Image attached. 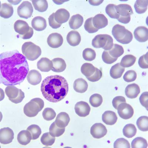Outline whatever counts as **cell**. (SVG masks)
<instances>
[{
    "label": "cell",
    "mask_w": 148,
    "mask_h": 148,
    "mask_svg": "<svg viewBox=\"0 0 148 148\" xmlns=\"http://www.w3.org/2000/svg\"><path fill=\"white\" fill-rule=\"evenodd\" d=\"M29 72L25 57L17 50L7 51L0 55V83L5 86L20 84Z\"/></svg>",
    "instance_id": "1"
},
{
    "label": "cell",
    "mask_w": 148,
    "mask_h": 148,
    "mask_svg": "<svg viewBox=\"0 0 148 148\" xmlns=\"http://www.w3.org/2000/svg\"><path fill=\"white\" fill-rule=\"evenodd\" d=\"M42 95L46 100L57 103L64 99L68 93L69 84L63 77L53 75L43 80L41 86Z\"/></svg>",
    "instance_id": "2"
},
{
    "label": "cell",
    "mask_w": 148,
    "mask_h": 148,
    "mask_svg": "<svg viewBox=\"0 0 148 148\" xmlns=\"http://www.w3.org/2000/svg\"><path fill=\"white\" fill-rule=\"evenodd\" d=\"M112 34L116 40L121 44H129L133 40L132 32L121 25L117 24L114 26Z\"/></svg>",
    "instance_id": "3"
},
{
    "label": "cell",
    "mask_w": 148,
    "mask_h": 148,
    "mask_svg": "<svg viewBox=\"0 0 148 148\" xmlns=\"http://www.w3.org/2000/svg\"><path fill=\"white\" fill-rule=\"evenodd\" d=\"M44 106L43 100L39 98L32 99L25 106L23 112L27 117H32L37 115Z\"/></svg>",
    "instance_id": "4"
},
{
    "label": "cell",
    "mask_w": 148,
    "mask_h": 148,
    "mask_svg": "<svg viewBox=\"0 0 148 148\" xmlns=\"http://www.w3.org/2000/svg\"><path fill=\"white\" fill-rule=\"evenodd\" d=\"M22 53L26 59L30 61L36 60L42 53L39 46L32 42H26L22 46Z\"/></svg>",
    "instance_id": "5"
},
{
    "label": "cell",
    "mask_w": 148,
    "mask_h": 148,
    "mask_svg": "<svg viewBox=\"0 0 148 148\" xmlns=\"http://www.w3.org/2000/svg\"><path fill=\"white\" fill-rule=\"evenodd\" d=\"M92 45L96 48H103L105 51H109L113 46V40L112 36L107 34H100L94 38Z\"/></svg>",
    "instance_id": "6"
},
{
    "label": "cell",
    "mask_w": 148,
    "mask_h": 148,
    "mask_svg": "<svg viewBox=\"0 0 148 148\" xmlns=\"http://www.w3.org/2000/svg\"><path fill=\"white\" fill-rule=\"evenodd\" d=\"M34 12L33 6L31 3L25 1L22 2L17 9L18 16L21 18L27 19L31 17Z\"/></svg>",
    "instance_id": "7"
},
{
    "label": "cell",
    "mask_w": 148,
    "mask_h": 148,
    "mask_svg": "<svg viewBox=\"0 0 148 148\" xmlns=\"http://www.w3.org/2000/svg\"><path fill=\"white\" fill-rule=\"evenodd\" d=\"M117 109L119 116L123 119H129L131 118L134 114V110L133 108L126 103L120 104Z\"/></svg>",
    "instance_id": "8"
},
{
    "label": "cell",
    "mask_w": 148,
    "mask_h": 148,
    "mask_svg": "<svg viewBox=\"0 0 148 148\" xmlns=\"http://www.w3.org/2000/svg\"><path fill=\"white\" fill-rule=\"evenodd\" d=\"M107 129L105 125L101 123H96L92 125L90 129V133L95 138L100 139L106 135Z\"/></svg>",
    "instance_id": "9"
},
{
    "label": "cell",
    "mask_w": 148,
    "mask_h": 148,
    "mask_svg": "<svg viewBox=\"0 0 148 148\" xmlns=\"http://www.w3.org/2000/svg\"><path fill=\"white\" fill-rule=\"evenodd\" d=\"M14 133L12 130L9 127L0 130V142L3 145L11 143L14 138Z\"/></svg>",
    "instance_id": "10"
},
{
    "label": "cell",
    "mask_w": 148,
    "mask_h": 148,
    "mask_svg": "<svg viewBox=\"0 0 148 148\" xmlns=\"http://www.w3.org/2000/svg\"><path fill=\"white\" fill-rule=\"evenodd\" d=\"M63 39L60 34L57 33L50 34L47 39L48 45L52 48H58L63 44Z\"/></svg>",
    "instance_id": "11"
},
{
    "label": "cell",
    "mask_w": 148,
    "mask_h": 148,
    "mask_svg": "<svg viewBox=\"0 0 148 148\" xmlns=\"http://www.w3.org/2000/svg\"><path fill=\"white\" fill-rule=\"evenodd\" d=\"M75 109L78 116L81 117H85L89 115L91 108L88 103L85 101H80L75 104Z\"/></svg>",
    "instance_id": "12"
},
{
    "label": "cell",
    "mask_w": 148,
    "mask_h": 148,
    "mask_svg": "<svg viewBox=\"0 0 148 148\" xmlns=\"http://www.w3.org/2000/svg\"><path fill=\"white\" fill-rule=\"evenodd\" d=\"M14 28L16 32L21 36H23L27 34L31 30L32 27H29L25 21L18 20L14 23Z\"/></svg>",
    "instance_id": "13"
},
{
    "label": "cell",
    "mask_w": 148,
    "mask_h": 148,
    "mask_svg": "<svg viewBox=\"0 0 148 148\" xmlns=\"http://www.w3.org/2000/svg\"><path fill=\"white\" fill-rule=\"evenodd\" d=\"M134 37L140 42H145L148 40V29L145 26H139L135 30Z\"/></svg>",
    "instance_id": "14"
},
{
    "label": "cell",
    "mask_w": 148,
    "mask_h": 148,
    "mask_svg": "<svg viewBox=\"0 0 148 148\" xmlns=\"http://www.w3.org/2000/svg\"><path fill=\"white\" fill-rule=\"evenodd\" d=\"M70 17L69 12L64 9H60L57 10L54 14V18L58 23L62 24L68 21Z\"/></svg>",
    "instance_id": "15"
},
{
    "label": "cell",
    "mask_w": 148,
    "mask_h": 148,
    "mask_svg": "<svg viewBox=\"0 0 148 148\" xmlns=\"http://www.w3.org/2000/svg\"><path fill=\"white\" fill-rule=\"evenodd\" d=\"M5 92L9 100L12 102L24 92L14 86H8L5 88Z\"/></svg>",
    "instance_id": "16"
},
{
    "label": "cell",
    "mask_w": 148,
    "mask_h": 148,
    "mask_svg": "<svg viewBox=\"0 0 148 148\" xmlns=\"http://www.w3.org/2000/svg\"><path fill=\"white\" fill-rule=\"evenodd\" d=\"M92 24L95 27L101 29L106 27L108 24V18L102 14H99L92 18Z\"/></svg>",
    "instance_id": "17"
},
{
    "label": "cell",
    "mask_w": 148,
    "mask_h": 148,
    "mask_svg": "<svg viewBox=\"0 0 148 148\" xmlns=\"http://www.w3.org/2000/svg\"><path fill=\"white\" fill-rule=\"evenodd\" d=\"M115 8L120 16L129 17L133 14V9L131 6L128 4H121L116 5Z\"/></svg>",
    "instance_id": "18"
},
{
    "label": "cell",
    "mask_w": 148,
    "mask_h": 148,
    "mask_svg": "<svg viewBox=\"0 0 148 148\" xmlns=\"http://www.w3.org/2000/svg\"><path fill=\"white\" fill-rule=\"evenodd\" d=\"M125 94L129 98H136L140 92L139 86L135 83L129 84L125 88Z\"/></svg>",
    "instance_id": "19"
},
{
    "label": "cell",
    "mask_w": 148,
    "mask_h": 148,
    "mask_svg": "<svg viewBox=\"0 0 148 148\" xmlns=\"http://www.w3.org/2000/svg\"><path fill=\"white\" fill-rule=\"evenodd\" d=\"M27 79L28 82L32 85L35 86L39 84L41 82V75L39 71L36 70H31L27 74Z\"/></svg>",
    "instance_id": "20"
},
{
    "label": "cell",
    "mask_w": 148,
    "mask_h": 148,
    "mask_svg": "<svg viewBox=\"0 0 148 148\" xmlns=\"http://www.w3.org/2000/svg\"><path fill=\"white\" fill-rule=\"evenodd\" d=\"M32 26L33 28L36 31H42L44 30L47 27L46 19L41 16H36L32 21Z\"/></svg>",
    "instance_id": "21"
},
{
    "label": "cell",
    "mask_w": 148,
    "mask_h": 148,
    "mask_svg": "<svg viewBox=\"0 0 148 148\" xmlns=\"http://www.w3.org/2000/svg\"><path fill=\"white\" fill-rule=\"evenodd\" d=\"M66 39L67 42L70 45L76 46L80 44L81 37L77 31L72 30L67 34Z\"/></svg>",
    "instance_id": "22"
},
{
    "label": "cell",
    "mask_w": 148,
    "mask_h": 148,
    "mask_svg": "<svg viewBox=\"0 0 148 148\" xmlns=\"http://www.w3.org/2000/svg\"><path fill=\"white\" fill-rule=\"evenodd\" d=\"M102 119L104 123L108 125H113L117 120V117L114 112L107 111L104 112L102 116Z\"/></svg>",
    "instance_id": "23"
},
{
    "label": "cell",
    "mask_w": 148,
    "mask_h": 148,
    "mask_svg": "<svg viewBox=\"0 0 148 148\" xmlns=\"http://www.w3.org/2000/svg\"><path fill=\"white\" fill-rule=\"evenodd\" d=\"M37 67L42 72H49L52 69L53 63L49 59L42 58L37 63Z\"/></svg>",
    "instance_id": "24"
},
{
    "label": "cell",
    "mask_w": 148,
    "mask_h": 148,
    "mask_svg": "<svg viewBox=\"0 0 148 148\" xmlns=\"http://www.w3.org/2000/svg\"><path fill=\"white\" fill-rule=\"evenodd\" d=\"M70 118L68 114L66 112H61L58 115L55 122L58 127L65 128L68 125Z\"/></svg>",
    "instance_id": "25"
},
{
    "label": "cell",
    "mask_w": 148,
    "mask_h": 148,
    "mask_svg": "<svg viewBox=\"0 0 148 148\" xmlns=\"http://www.w3.org/2000/svg\"><path fill=\"white\" fill-rule=\"evenodd\" d=\"M53 68L51 71L57 73L63 72L66 67V64L64 59L61 58H55L51 60Z\"/></svg>",
    "instance_id": "26"
},
{
    "label": "cell",
    "mask_w": 148,
    "mask_h": 148,
    "mask_svg": "<svg viewBox=\"0 0 148 148\" xmlns=\"http://www.w3.org/2000/svg\"><path fill=\"white\" fill-rule=\"evenodd\" d=\"M17 140L20 144L25 146L29 143L32 140V135L28 130L21 131L18 134Z\"/></svg>",
    "instance_id": "27"
},
{
    "label": "cell",
    "mask_w": 148,
    "mask_h": 148,
    "mask_svg": "<svg viewBox=\"0 0 148 148\" xmlns=\"http://www.w3.org/2000/svg\"><path fill=\"white\" fill-rule=\"evenodd\" d=\"M88 84L87 82L82 78H79L75 80L73 88L76 92L83 93L88 90Z\"/></svg>",
    "instance_id": "28"
},
{
    "label": "cell",
    "mask_w": 148,
    "mask_h": 148,
    "mask_svg": "<svg viewBox=\"0 0 148 148\" xmlns=\"http://www.w3.org/2000/svg\"><path fill=\"white\" fill-rule=\"evenodd\" d=\"M83 21V17L80 14L74 15L71 17L69 21V23L70 27L72 29H77L82 25Z\"/></svg>",
    "instance_id": "29"
},
{
    "label": "cell",
    "mask_w": 148,
    "mask_h": 148,
    "mask_svg": "<svg viewBox=\"0 0 148 148\" xmlns=\"http://www.w3.org/2000/svg\"><path fill=\"white\" fill-rule=\"evenodd\" d=\"M14 8L11 5L7 3L2 4L1 6L0 15L2 18H8L12 16Z\"/></svg>",
    "instance_id": "30"
},
{
    "label": "cell",
    "mask_w": 148,
    "mask_h": 148,
    "mask_svg": "<svg viewBox=\"0 0 148 148\" xmlns=\"http://www.w3.org/2000/svg\"><path fill=\"white\" fill-rule=\"evenodd\" d=\"M125 69L120 66V63H117L112 66L110 70V75L114 79L120 78L122 76Z\"/></svg>",
    "instance_id": "31"
},
{
    "label": "cell",
    "mask_w": 148,
    "mask_h": 148,
    "mask_svg": "<svg viewBox=\"0 0 148 148\" xmlns=\"http://www.w3.org/2000/svg\"><path fill=\"white\" fill-rule=\"evenodd\" d=\"M96 67L91 63H85L82 65L81 68L82 73L86 77H88L92 76L96 71Z\"/></svg>",
    "instance_id": "32"
},
{
    "label": "cell",
    "mask_w": 148,
    "mask_h": 148,
    "mask_svg": "<svg viewBox=\"0 0 148 148\" xmlns=\"http://www.w3.org/2000/svg\"><path fill=\"white\" fill-rule=\"evenodd\" d=\"M136 58L132 55H125L120 62V66L124 68L132 66L135 63Z\"/></svg>",
    "instance_id": "33"
},
{
    "label": "cell",
    "mask_w": 148,
    "mask_h": 148,
    "mask_svg": "<svg viewBox=\"0 0 148 148\" xmlns=\"http://www.w3.org/2000/svg\"><path fill=\"white\" fill-rule=\"evenodd\" d=\"M123 134L128 138H132L136 135L137 129L135 125L132 124H127L125 125L123 130Z\"/></svg>",
    "instance_id": "34"
},
{
    "label": "cell",
    "mask_w": 148,
    "mask_h": 148,
    "mask_svg": "<svg viewBox=\"0 0 148 148\" xmlns=\"http://www.w3.org/2000/svg\"><path fill=\"white\" fill-rule=\"evenodd\" d=\"M148 0L137 1L134 4V8L136 12L138 14H143L147 10Z\"/></svg>",
    "instance_id": "35"
},
{
    "label": "cell",
    "mask_w": 148,
    "mask_h": 148,
    "mask_svg": "<svg viewBox=\"0 0 148 148\" xmlns=\"http://www.w3.org/2000/svg\"><path fill=\"white\" fill-rule=\"evenodd\" d=\"M108 51L111 56L115 58L120 57L124 53V49L122 46L117 44H113L112 49Z\"/></svg>",
    "instance_id": "36"
},
{
    "label": "cell",
    "mask_w": 148,
    "mask_h": 148,
    "mask_svg": "<svg viewBox=\"0 0 148 148\" xmlns=\"http://www.w3.org/2000/svg\"><path fill=\"white\" fill-rule=\"evenodd\" d=\"M65 128L58 127L55 122L53 123L49 128V133L52 136L59 137L64 133Z\"/></svg>",
    "instance_id": "37"
},
{
    "label": "cell",
    "mask_w": 148,
    "mask_h": 148,
    "mask_svg": "<svg viewBox=\"0 0 148 148\" xmlns=\"http://www.w3.org/2000/svg\"><path fill=\"white\" fill-rule=\"evenodd\" d=\"M35 10L43 12L47 10L48 7V2L46 1H32Z\"/></svg>",
    "instance_id": "38"
},
{
    "label": "cell",
    "mask_w": 148,
    "mask_h": 148,
    "mask_svg": "<svg viewBox=\"0 0 148 148\" xmlns=\"http://www.w3.org/2000/svg\"><path fill=\"white\" fill-rule=\"evenodd\" d=\"M137 125L138 129L143 132H147L148 130V117L142 116L137 120Z\"/></svg>",
    "instance_id": "39"
},
{
    "label": "cell",
    "mask_w": 148,
    "mask_h": 148,
    "mask_svg": "<svg viewBox=\"0 0 148 148\" xmlns=\"http://www.w3.org/2000/svg\"><path fill=\"white\" fill-rule=\"evenodd\" d=\"M132 148H147V141L145 139L141 137H137L132 141L131 143Z\"/></svg>",
    "instance_id": "40"
},
{
    "label": "cell",
    "mask_w": 148,
    "mask_h": 148,
    "mask_svg": "<svg viewBox=\"0 0 148 148\" xmlns=\"http://www.w3.org/2000/svg\"><path fill=\"white\" fill-rule=\"evenodd\" d=\"M55 137L52 136L49 132L44 133L41 138V141L43 145L46 146H52L55 141Z\"/></svg>",
    "instance_id": "41"
},
{
    "label": "cell",
    "mask_w": 148,
    "mask_h": 148,
    "mask_svg": "<svg viewBox=\"0 0 148 148\" xmlns=\"http://www.w3.org/2000/svg\"><path fill=\"white\" fill-rule=\"evenodd\" d=\"M27 130L31 133L33 140H36L39 138L42 133L40 128L38 125H30L27 128Z\"/></svg>",
    "instance_id": "42"
},
{
    "label": "cell",
    "mask_w": 148,
    "mask_h": 148,
    "mask_svg": "<svg viewBox=\"0 0 148 148\" xmlns=\"http://www.w3.org/2000/svg\"><path fill=\"white\" fill-rule=\"evenodd\" d=\"M103 101V97L99 94H95L90 98L89 102L91 105L94 108H98L101 106Z\"/></svg>",
    "instance_id": "43"
},
{
    "label": "cell",
    "mask_w": 148,
    "mask_h": 148,
    "mask_svg": "<svg viewBox=\"0 0 148 148\" xmlns=\"http://www.w3.org/2000/svg\"><path fill=\"white\" fill-rule=\"evenodd\" d=\"M116 5L113 4H110L107 5L106 8V12L110 18L118 19L119 18L120 16L116 11Z\"/></svg>",
    "instance_id": "44"
},
{
    "label": "cell",
    "mask_w": 148,
    "mask_h": 148,
    "mask_svg": "<svg viewBox=\"0 0 148 148\" xmlns=\"http://www.w3.org/2000/svg\"><path fill=\"white\" fill-rule=\"evenodd\" d=\"M83 57L85 60L92 61L96 58V53L91 48H86L83 51Z\"/></svg>",
    "instance_id": "45"
},
{
    "label": "cell",
    "mask_w": 148,
    "mask_h": 148,
    "mask_svg": "<svg viewBox=\"0 0 148 148\" xmlns=\"http://www.w3.org/2000/svg\"><path fill=\"white\" fill-rule=\"evenodd\" d=\"M42 115L45 120L49 121L53 120L55 118L56 113L52 108H46L43 110Z\"/></svg>",
    "instance_id": "46"
},
{
    "label": "cell",
    "mask_w": 148,
    "mask_h": 148,
    "mask_svg": "<svg viewBox=\"0 0 148 148\" xmlns=\"http://www.w3.org/2000/svg\"><path fill=\"white\" fill-rule=\"evenodd\" d=\"M92 18H90L87 19L84 25V29L90 34H93L97 32L99 30L98 29L96 28L93 26L92 22Z\"/></svg>",
    "instance_id": "47"
},
{
    "label": "cell",
    "mask_w": 148,
    "mask_h": 148,
    "mask_svg": "<svg viewBox=\"0 0 148 148\" xmlns=\"http://www.w3.org/2000/svg\"><path fill=\"white\" fill-rule=\"evenodd\" d=\"M114 148H130V146L129 141L124 138L117 139L114 144Z\"/></svg>",
    "instance_id": "48"
},
{
    "label": "cell",
    "mask_w": 148,
    "mask_h": 148,
    "mask_svg": "<svg viewBox=\"0 0 148 148\" xmlns=\"http://www.w3.org/2000/svg\"><path fill=\"white\" fill-rule=\"evenodd\" d=\"M137 77L136 73L135 71L130 70L125 73L123 76V79L127 82H131L134 81Z\"/></svg>",
    "instance_id": "49"
},
{
    "label": "cell",
    "mask_w": 148,
    "mask_h": 148,
    "mask_svg": "<svg viewBox=\"0 0 148 148\" xmlns=\"http://www.w3.org/2000/svg\"><path fill=\"white\" fill-rule=\"evenodd\" d=\"M102 59L104 63L108 64H112L117 60V58H113L111 56L108 51H104L103 52Z\"/></svg>",
    "instance_id": "50"
},
{
    "label": "cell",
    "mask_w": 148,
    "mask_h": 148,
    "mask_svg": "<svg viewBox=\"0 0 148 148\" xmlns=\"http://www.w3.org/2000/svg\"><path fill=\"white\" fill-rule=\"evenodd\" d=\"M102 76V73L101 71L96 68L95 73L90 77H87V79L89 81L95 82H97L100 80Z\"/></svg>",
    "instance_id": "51"
},
{
    "label": "cell",
    "mask_w": 148,
    "mask_h": 148,
    "mask_svg": "<svg viewBox=\"0 0 148 148\" xmlns=\"http://www.w3.org/2000/svg\"><path fill=\"white\" fill-rule=\"evenodd\" d=\"M138 64L142 69H148V52L140 58L138 60Z\"/></svg>",
    "instance_id": "52"
},
{
    "label": "cell",
    "mask_w": 148,
    "mask_h": 148,
    "mask_svg": "<svg viewBox=\"0 0 148 148\" xmlns=\"http://www.w3.org/2000/svg\"><path fill=\"white\" fill-rule=\"evenodd\" d=\"M126 100L125 97L121 96H117L113 99L112 101V104L114 108L117 109L119 105L123 103H126Z\"/></svg>",
    "instance_id": "53"
},
{
    "label": "cell",
    "mask_w": 148,
    "mask_h": 148,
    "mask_svg": "<svg viewBox=\"0 0 148 148\" xmlns=\"http://www.w3.org/2000/svg\"><path fill=\"white\" fill-rule=\"evenodd\" d=\"M55 13H53L48 18L49 25L51 27L54 29L59 28L62 25V24L57 23L55 21L54 18Z\"/></svg>",
    "instance_id": "54"
},
{
    "label": "cell",
    "mask_w": 148,
    "mask_h": 148,
    "mask_svg": "<svg viewBox=\"0 0 148 148\" xmlns=\"http://www.w3.org/2000/svg\"><path fill=\"white\" fill-rule=\"evenodd\" d=\"M148 92H143L140 96L139 100L141 105L147 110Z\"/></svg>",
    "instance_id": "55"
},
{
    "label": "cell",
    "mask_w": 148,
    "mask_h": 148,
    "mask_svg": "<svg viewBox=\"0 0 148 148\" xmlns=\"http://www.w3.org/2000/svg\"><path fill=\"white\" fill-rule=\"evenodd\" d=\"M117 20L120 23L126 24L129 23L131 20V16L124 17L120 16Z\"/></svg>",
    "instance_id": "56"
},
{
    "label": "cell",
    "mask_w": 148,
    "mask_h": 148,
    "mask_svg": "<svg viewBox=\"0 0 148 148\" xmlns=\"http://www.w3.org/2000/svg\"><path fill=\"white\" fill-rule=\"evenodd\" d=\"M33 34H34V30L32 28L31 30L27 34L24 36H21V37L23 39H28L32 37Z\"/></svg>",
    "instance_id": "57"
},
{
    "label": "cell",
    "mask_w": 148,
    "mask_h": 148,
    "mask_svg": "<svg viewBox=\"0 0 148 148\" xmlns=\"http://www.w3.org/2000/svg\"><path fill=\"white\" fill-rule=\"evenodd\" d=\"M103 2V1H89L88 2L90 3V4L93 6H98L100 5Z\"/></svg>",
    "instance_id": "58"
},
{
    "label": "cell",
    "mask_w": 148,
    "mask_h": 148,
    "mask_svg": "<svg viewBox=\"0 0 148 148\" xmlns=\"http://www.w3.org/2000/svg\"><path fill=\"white\" fill-rule=\"evenodd\" d=\"M9 2H10L11 4H12L14 5H16V3H19L21 2V1H8Z\"/></svg>",
    "instance_id": "59"
}]
</instances>
